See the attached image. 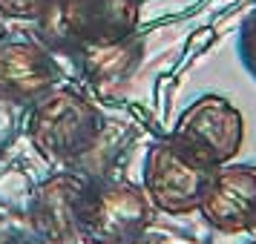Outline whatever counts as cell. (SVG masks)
<instances>
[{
  "instance_id": "obj_8",
  "label": "cell",
  "mask_w": 256,
  "mask_h": 244,
  "mask_svg": "<svg viewBox=\"0 0 256 244\" xmlns=\"http://www.w3.org/2000/svg\"><path fill=\"white\" fill-rule=\"evenodd\" d=\"M198 213L213 230L244 233L256 227V164H222L208 178Z\"/></svg>"
},
{
  "instance_id": "obj_5",
  "label": "cell",
  "mask_w": 256,
  "mask_h": 244,
  "mask_svg": "<svg viewBox=\"0 0 256 244\" xmlns=\"http://www.w3.org/2000/svg\"><path fill=\"white\" fill-rule=\"evenodd\" d=\"M210 173L213 170L193 161L167 135V138L156 141L144 155L141 187L156 210H164L170 216H187L198 210Z\"/></svg>"
},
{
  "instance_id": "obj_11",
  "label": "cell",
  "mask_w": 256,
  "mask_h": 244,
  "mask_svg": "<svg viewBox=\"0 0 256 244\" xmlns=\"http://www.w3.org/2000/svg\"><path fill=\"white\" fill-rule=\"evenodd\" d=\"M46 0H0V14L6 17H20V20H38Z\"/></svg>"
},
{
  "instance_id": "obj_9",
  "label": "cell",
  "mask_w": 256,
  "mask_h": 244,
  "mask_svg": "<svg viewBox=\"0 0 256 244\" xmlns=\"http://www.w3.org/2000/svg\"><path fill=\"white\" fill-rule=\"evenodd\" d=\"M78 60L84 83L95 89L98 95H116L121 86H127L132 72L138 69L141 58H144V43H141L138 32L127 37H116V40H98V43H86L70 52Z\"/></svg>"
},
{
  "instance_id": "obj_2",
  "label": "cell",
  "mask_w": 256,
  "mask_h": 244,
  "mask_svg": "<svg viewBox=\"0 0 256 244\" xmlns=\"http://www.w3.org/2000/svg\"><path fill=\"white\" fill-rule=\"evenodd\" d=\"M138 12L136 0H46L38 14V32L49 49L75 52L86 43L132 35Z\"/></svg>"
},
{
  "instance_id": "obj_7",
  "label": "cell",
  "mask_w": 256,
  "mask_h": 244,
  "mask_svg": "<svg viewBox=\"0 0 256 244\" xmlns=\"http://www.w3.org/2000/svg\"><path fill=\"white\" fill-rule=\"evenodd\" d=\"M92 181L81 173H55L38 184L26 207V219L44 244H84L81 242V213Z\"/></svg>"
},
{
  "instance_id": "obj_13",
  "label": "cell",
  "mask_w": 256,
  "mask_h": 244,
  "mask_svg": "<svg viewBox=\"0 0 256 244\" xmlns=\"http://www.w3.org/2000/svg\"><path fill=\"white\" fill-rule=\"evenodd\" d=\"M136 3H144V0H136Z\"/></svg>"
},
{
  "instance_id": "obj_4",
  "label": "cell",
  "mask_w": 256,
  "mask_h": 244,
  "mask_svg": "<svg viewBox=\"0 0 256 244\" xmlns=\"http://www.w3.org/2000/svg\"><path fill=\"white\" fill-rule=\"evenodd\" d=\"M170 141L202 167L216 170L233 161V155L242 150V112L222 95H202L178 115Z\"/></svg>"
},
{
  "instance_id": "obj_12",
  "label": "cell",
  "mask_w": 256,
  "mask_h": 244,
  "mask_svg": "<svg viewBox=\"0 0 256 244\" xmlns=\"http://www.w3.org/2000/svg\"><path fill=\"white\" fill-rule=\"evenodd\" d=\"M9 244H44L40 239H12Z\"/></svg>"
},
{
  "instance_id": "obj_10",
  "label": "cell",
  "mask_w": 256,
  "mask_h": 244,
  "mask_svg": "<svg viewBox=\"0 0 256 244\" xmlns=\"http://www.w3.org/2000/svg\"><path fill=\"white\" fill-rule=\"evenodd\" d=\"M239 55H242V63L248 66V72L256 78V12H250V17L242 23V32H239Z\"/></svg>"
},
{
  "instance_id": "obj_6",
  "label": "cell",
  "mask_w": 256,
  "mask_h": 244,
  "mask_svg": "<svg viewBox=\"0 0 256 244\" xmlns=\"http://www.w3.org/2000/svg\"><path fill=\"white\" fill-rule=\"evenodd\" d=\"M60 81L64 72L44 40L20 32L0 35V101L32 106Z\"/></svg>"
},
{
  "instance_id": "obj_3",
  "label": "cell",
  "mask_w": 256,
  "mask_h": 244,
  "mask_svg": "<svg viewBox=\"0 0 256 244\" xmlns=\"http://www.w3.org/2000/svg\"><path fill=\"white\" fill-rule=\"evenodd\" d=\"M152 224V201L132 181H92L81 213L84 244H136Z\"/></svg>"
},
{
  "instance_id": "obj_1",
  "label": "cell",
  "mask_w": 256,
  "mask_h": 244,
  "mask_svg": "<svg viewBox=\"0 0 256 244\" xmlns=\"http://www.w3.org/2000/svg\"><path fill=\"white\" fill-rule=\"evenodd\" d=\"M104 132L101 109L84 92L72 86H55L38 104H32L29 115V141L49 164L81 161L95 150Z\"/></svg>"
}]
</instances>
